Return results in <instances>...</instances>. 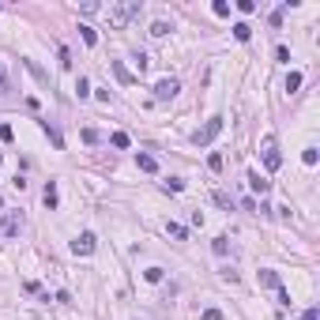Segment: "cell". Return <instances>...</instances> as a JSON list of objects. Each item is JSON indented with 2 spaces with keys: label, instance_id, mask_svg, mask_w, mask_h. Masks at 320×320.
Instances as JSON below:
<instances>
[{
  "label": "cell",
  "instance_id": "cell-1",
  "mask_svg": "<svg viewBox=\"0 0 320 320\" xmlns=\"http://www.w3.org/2000/svg\"><path fill=\"white\" fill-rule=\"evenodd\" d=\"M136 12H140V0H121V4L109 8V23H113V27H128Z\"/></svg>",
  "mask_w": 320,
  "mask_h": 320
},
{
  "label": "cell",
  "instance_id": "cell-2",
  "mask_svg": "<svg viewBox=\"0 0 320 320\" xmlns=\"http://www.w3.org/2000/svg\"><path fill=\"white\" fill-rule=\"evenodd\" d=\"M218 132H222V117H211L204 128H196V132H192V143H196V147L215 143V140H218Z\"/></svg>",
  "mask_w": 320,
  "mask_h": 320
},
{
  "label": "cell",
  "instance_id": "cell-3",
  "mask_svg": "<svg viewBox=\"0 0 320 320\" xmlns=\"http://www.w3.org/2000/svg\"><path fill=\"white\" fill-rule=\"evenodd\" d=\"M264 166H267V170H279V166H283V155H279V147H275L271 136L264 140Z\"/></svg>",
  "mask_w": 320,
  "mask_h": 320
},
{
  "label": "cell",
  "instance_id": "cell-4",
  "mask_svg": "<svg viewBox=\"0 0 320 320\" xmlns=\"http://www.w3.org/2000/svg\"><path fill=\"white\" fill-rule=\"evenodd\" d=\"M177 90H181V83H177V79H159V83H155V98H159V102H170Z\"/></svg>",
  "mask_w": 320,
  "mask_h": 320
},
{
  "label": "cell",
  "instance_id": "cell-5",
  "mask_svg": "<svg viewBox=\"0 0 320 320\" xmlns=\"http://www.w3.org/2000/svg\"><path fill=\"white\" fill-rule=\"evenodd\" d=\"M72 252L75 256H90V252H94V233H79L72 241Z\"/></svg>",
  "mask_w": 320,
  "mask_h": 320
},
{
  "label": "cell",
  "instance_id": "cell-6",
  "mask_svg": "<svg viewBox=\"0 0 320 320\" xmlns=\"http://www.w3.org/2000/svg\"><path fill=\"white\" fill-rule=\"evenodd\" d=\"M19 230H23V218L19 215H8L4 222H0V233H4V237H15Z\"/></svg>",
  "mask_w": 320,
  "mask_h": 320
},
{
  "label": "cell",
  "instance_id": "cell-7",
  "mask_svg": "<svg viewBox=\"0 0 320 320\" xmlns=\"http://www.w3.org/2000/svg\"><path fill=\"white\" fill-rule=\"evenodd\" d=\"M109 68H113L117 83H124V87H128V83H136V75H132L128 68H124V64H121V60H109Z\"/></svg>",
  "mask_w": 320,
  "mask_h": 320
},
{
  "label": "cell",
  "instance_id": "cell-8",
  "mask_svg": "<svg viewBox=\"0 0 320 320\" xmlns=\"http://www.w3.org/2000/svg\"><path fill=\"white\" fill-rule=\"evenodd\" d=\"M249 185H252V192H256V196H267V192H271V181H264L260 174H249Z\"/></svg>",
  "mask_w": 320,
  "mask_h": 320
},
{
  "label": "cell",
  "instance_id": "cell-9",
  "mask_svg": "<svg viewBox=\"0 0 320 320\" xmlns=\"http://www.w3.org/2000/svg\"><path fill=\"white\" fill-rule=\"evenodd\" d=\"M260 286H267V290H283V279H279L275 271H260Z\"/></svg>",
  "mask_w": 320,
  "mask_h": 320
},
{
  "label": "cell",
  "instance_id": "cell-10",
  "mask_svg": "<svg viewBox=\"0 0 320 320\" xmlns=\"http://www.w3.org/2000/svg\"><path fill=\"white\" fill-rule=\"evenodd\" d=\"M42 196H45V207L53 211V207L60 204V196H57V181H49V185H45V192H42Z\"/></svg>",
  "mask_w": 320,
  "mask_h": 320
},
{
  "label": "cell",
  "instance_id": "cell-11",
  "mask_svg": "<svg viewBox=\"0 0 320 320\" xmlns=\"http://www.w3.org/2000/svg\"><path fill=\"white\" fill-rule=\"evenodd\" d=\"M136 166H140L143 174H155V170H159V162H155V155H136Z\"/></svg>",
  "mask_w": 320,
  "mask_h": 320
},
{
  "label": "cell",
  "instance_id": "cell-12",
  "mask_svg": "<svg viewBox=\"0 0 320 320\" xmlns=\"http://www.w3.org/2000/svg\"><path fill=\"white\" fill-rule=\"evenodd\" d=\"M233 38H237V42H249V38H252V27H249V23H233Z\"/></svg>",
  "mask_w": 320,
  "mask_h": 320
},
{
  "label": "cell",
  "instance_id": "cell-13",
  "mask_svg": "<svg viewBox=\"0 0 320 320\" xmlns=\"http://www.w3.org/2000/svg\"><path fill=\"white\" fill-rule=\"evenodd\" d=\"M42 128H45V136H49V140H53V147H64V140H60V132L53 128V124H49V121H42Z\"/></svg>",
  "mask_w": 320,
  "mask_h": 320
},
{
  "label": "cell",
  "instance_id": "cell-14",
  "mask_svg": "<svg viewBox=\"0 0 320 320\" xmlns=\"http://www.w3.org/2000/svg\"><path fill=\"white\" fill-rule=\"evenodd\" d=\"M211 12H215L218 19H226V15H230V4H226V0H215V4H211Z\"/></svg>",
  "mask_w": 320,
  "mask_h": 320
},
{
  "label": "cell",
  "instance_id": "cell-15",
  "mask_svg": "<svg viewBox=\"0 0 320 320\" xmlns=\"http://www.w3.org/2000/svg\"><path fill=\"white\" fill-rule=\"evenodd\" d=\"M151 34H155V38H166V34H170V23H151Z\"/></svg>",
  "mask_w": 320,
  "mask_h": 320
},
{
  "label": "cell",
  "instance_id": "cell-16",
  "mask_svg": "<svg viewBox=\"0 0 320 320\" xmlns=\"http://www.w3.org/2000/svg\"><path fill=\"white\" fill-rule=\"evenodd\" d=\"M298 87H302V72H290V75H286V90L294 94Z\"/></svg>",
  "mask_w": 320,
  "mask_h": 320
},
{
  "label": "cell",
  "instance_id": "cell-17",
  "mask_svg": "<svg viewBox=\"0 0 320 320\" xmlns=\"http://www.w3.org/2000/svg\"><path fill=\"white\" fill-rule=\"evenodd\" d=\"M75 94H79V98H87V94H90V83H87V79H83V75L75 79Z\"/></svg>",
  "mask_w": 320,
  "mask_h": 320
},
{
  "label": "cell",
  "instance_id": "cell-18",
  "mask_svg": "<svg viewBox=\"0 0 320 320\" xmlns=\"http://www.w3.org/2000/svg\"><path fill=\"white\" fill-rule=\"evenodd\" d=\"M128 143H132V140H128V132H113V147H121V151H124Z\"/></svg>",
  "mask_w": 320,
  "mask_h": 320
},
{
  "label": "cell",
  "instance_id": "cell-19",
  "mask_svg": "<svg viewBox=\"0 0 320 320\" xmlns=\"http://www.w3.org/2000/svg\"><path fill=\"white\" fill-rule=\"evenodd\" d=\"M302 162H305V166H317V147H305V151H302Z\"/></svg>",
  "mask_w": 320,
  "mask_h": 320
},
{
  "label": "cell",
  "instance_id": "cell-20",
  "mask_svg": "<svg viewBox=\"0 0 320 320\" xmlns=\"http://www.w3.org/2000/svg\"><path fill=\"white\" fill-rule=\"evenodd\" d=\"M211 249H215L218 256H226V252H230V245H226V237H215V241H211Z\"/></svg>",
  "mask_w": 320,
  "mask_h": 320
},
{
  "label": "cell",
  "instance_id": "cell-21",
  "mask_svg": "<svg viewBox=\"0 0 320 320\" xmlns=\"http://www.w3.org/2000/svg\"><path fill=\"white\" fill-rule=\"evenodd\" d=\"M79 34H83V42H87V45H98V34H94L90 27H79Z\"/></svg>",
  "mask_w": 320,
  "mask_h": 320
},
{
  "label": "cell",
  "instance_id": "cell-22",
  "mask_svg": "<svg viewBox=\"0 0 320 320\" xmlns=\"http://www.w3.org/2000/svg\"><path fill=\"white\" fill-rule=\"evenodd\" d=\"M143 279H147V283H162V267H147Z\"/></svg>",
  "mask_w": 320,
  "mask_h": 320
},
{
  "label": "cell",
  "instance_id": "cell-23",
  "mask_svg": "<svg viewBox=\"0 0 320 320\" xmlns=\"http://www.w3.org/2000/svg\"><path fill=\"white\" fill-rule=\"evenodd\" d=\"M207 166L218 174V170H222V155H218V151H215V155H207Z\"/></svg>",
  "mask_w": 320,
  "mask_h": 320
},
{
  "label": "cell",
  "instance_id": "cell-24",
  "mask_svg": "<svg viewBox=\"0 0 320 320\" xmlns=\"http://www.w3.org/2000/svg\"><path fill=\"white\" fill-rule=\"evenodd\" d=\"M0 140H4V143H12V140H15V132H12V124H0Z\"/></svg>",
  "mask_w": 320,
  "mask_h": 320
},
{
  "label": "cell",
  "instance_id": "cell-25",
  "mask_svg": "<svg viewBox=\"0 0 320 320\" xmlns=\"http://www.w3.org/2000/svg\"><path fill=\"white\" fill-rule=\"evenodd\" d=\"M8 90H12V79H8V72L0 68V94H8Z\"/></svg>",
  "mask_w": 320,
  "mask_h": 320
},
{
  "label": "cell",
  "instance_id": "cell-26",
  "mask_svg": "<svg viewBox=\"0 0 320 320\" xmlns=\"http://www.w3.org/2000/svg\"><path fill=\"white\" fill-rule=\"evenodd\" d=\"M237 12H245V15H252V12H256V4H252V0H237Z\"/></svg>",
  "mask_w": 320,
  "mask_h": 320
},
{
  "label": "cell",
  "instance_id": "cell-27",
  "mask_svg": "<svg viewBox=\"0 0 320 320\" xmlns=\"http://www.w3.org/2000/svg\"><path fill=\"white\" fill-rule=\"evenodd\" d=\"M166 189H170V192H185V181H177V177H170V181H166Z\"/></svg>",
  "mask_w": 320,
  "mask_h": 320
},
{
  "label": "cell",
  "instance_id": "cell-28",
  "mask_svg": "<svg viewBox=\"0 0 320 320\" xmlns=\"http://www.w3.org/2000/svg\"><path fill=\"white\" fill-rule=\"evenodd\" d=\"M23 64H27V72H30V75H38V79H45V72L38 68V64H34V60H23Z\"/></svg>",
  "mask_w": 320,
  "mask_h": 320
},
{
  "label": "cell",
  "instance_id": "cell-29",
  "mask_svg": "<svg viewBox=\"0 0 320 320\" xmlns=\"http://www.w3.org/2000/svg\"><path fill=\"white\" fill-rule=\"evenodd\" d=\"M275 57L283 60V64H290V49H286V45H279V49H275Z\"/></svg>",
  "mask_w": 320,
  "mask_h": 320
},
{
  "label": "cell",
  "instance_id": "cell-30",
  "mask_svg": "<svg viewBox=\"0 0 320 320\" xmlns=\"http://www.w3.org/2000/svg\"><path fill=\"white\" fill-rule=\"evenodd\" d=\"M204 320H222V313L218 309H204Z\"/></svg>",
  "mask_w": 320,
  "mask_h": 320
},
{
  "label": "cell",
  "instance_id": "cell-31",
  "mask_svg": "<svg viewBox=\"0 0 320 320\" xmlns=\"http://www.w3.org/2000/svg\"><path fill=\"white\" fill-rule=\"evenodd\" d=\"M302 320H317V309H305V317Z\"/></svg>",
  "mask_w": 320,
  "mask_h": 320
},
{
  "label": "cell",
  "instance_id": "cell-32",
  "mask_svg": "<svg viewBox=\"0 0 320 320\" xmlns=\"http://www.w3.org/2000/svg\"><path fill=\"white\" fill-rule=\"evenodd\" d=\"M0 207H4V200H0Z\"/></svg>",
  "mask_w": 320,
  "mask_h": 320
}]
</instances>
